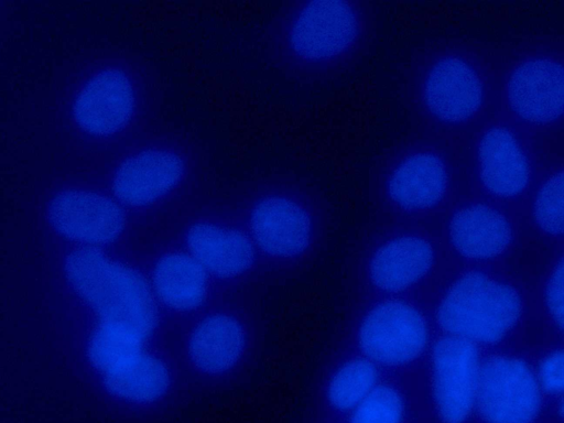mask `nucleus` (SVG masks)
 I'll return each mask as SVG.
<instances>
[{
	"mask_svg": "<svg viewBox=\"0 0 564 423\" xmlns=\"http://www.w3.org/2000/svg\"><path fill=\"white\" fill-rule=\"evenodd\" d=\"M59 79L52 88L54 121L94 160L164 121L162 76L138 52L89 50Z\"/></svg>",
	"mask_w": 564,
	"mask_h": 423,
	"instance_id": "f257e3e1",
	"label": "nucleus"
},
{
	"mask_svg": "<svg viewBox=\"0 0 564 423\" xmlns=\"http://www.w3.org/2000/svg\"><path fill=\"white\" fill-rule=\"evenodd\" d=\"M501 86L500 45L449 36L413 51L398 94L414 132L454 141L501 115Z\"/></svg>",
	"mask_w": 564,
	"mask_h": 423,
	"instance_id": "f03ea898",
	"label": "nucleus"
},
{
	"mask_svg": "<svg viewBox=\"0 0 564 423\" xmlns=\"http://www.w3.org/2000/svg\"><path fill=\"white\" fill-rule=\"evenodd\" d=\"M197 203L235 220L246 231L272 286L307 273L333 230V208L324 192L293 173L258 174L219 185Z\"/></svg>",
	"mask_w": 564,
	"mask_h": 423,
	"instance_id": "7ed1b4c3",
	"label": "nucleus"
},
{
	"mask_svg": "<svg viewBox=\"0 0 564 423\" xmlns=\"http://www.w3.org/2000/svg\"><path fill=\"white\" fill-rule=\"evenodd\" d=\"M264 283L218 289L209 304L171 328V350L189 404L249 382L265 346Z\"/></svg>",
	"mask_w": 564,
	"mask_h": 423,
	"instance_id": "20e7f679",
	"label": "nucleus"
},
{
	"mask_svg": "<svg viewBox=\"0 0 564 423\" xmlns=\"http://www.w3.org/2000/svg\"><path fill=\"white\" fill-rule=\"evenodd\" d=\"M95 161L94 183L141 221L171 216L219 186L205 149L166 121Z\"/></svg>",
	"mask_w": 564,
	"mask_h": 423,
	"instance_id": "39448f33",
	"label": "nucleus"
},
{
	"mask_svg": "<svg viewBox=\"0 0 564 423\" xmlns=\"http://www.w3.org/2000/svg\"><path fill=\"white\" fill-rule=\"evenodd\" d=\"M372 4L365 0H288L263 30L271 64L285 78L325 83L350 72L376 36Z\"/></svg>",
	"mask_w": 564,
	"mask_h": 423,
	"instance_id": "423d86ee",
	"label": "nucleus"
},
{
	"mask_svg": "<svg viewBox=\"0 0 564 423\" xmlns=\"http://www.w3.org/2000/svg\"><path fill=\"white\" fill-rule=\"evenodd\" d=\"M470 187L467 159L452 140L408 133L382 149L369 171V198L380 217L427 221Z\"/></svg>",
	"mask_w": 564,
	"mask_h": 423,
	"instance_id": "0eeeda50",
	"label": "nucleus"
},
{
	"mask_svg": "<svg viewBox=\"0 0 564 423\" xmlns=\"http://www.w3.org/2000/svg\"><path fill=\"white\" fill-rule=\"evenodd\" d=\"M452 261L433 221L380 217L364 226L347 258V302L376 297L421 300Z\"/></svg>",
	"mask_w": 564,
	"mask_h": 423,
	"instance_id": "6e6552de",
	"label": "nucleus"
},
{
	"mask_svg": "<svg viewBox=\"0 0 564 423\" xmlns=\"http://www.w3.org/2000/svg\"><path fill=\"white\" fill-rule=\"evenodd\" d=\"M436 334L482 351L511 347L529 316L525 286L499 267L452 264L423 299Z\"/></svg>",
	"mask_w": 564,
	"mask_h": 423,
	"instance_id": "1a4fd4ad",
	"label": "nucleus"
},
{
	"mask_svg": "<svg viewBox=\"0 0 564 423\" xmlns=\"http://www.w3.org/2000/svg\"><path fill=\"white\" fill-rule=\"evenodd\" d=\"M435 334L423 301L376 297L347 302L334 336L386 372H414Z\"/></svg>",
	"mask_w": 564,
	"mask_h": 423,
	"instance_id": "9d476101",
	"label": "nucleus"
},
{
	"mask_svg": "<svg viewBox=\"0 0 564 423\" xmlns=\"http://www.w3.org/2000/svg\"><path fill=\"white\" fill-rule=\"evenodd\" d=\"M501 113L532 132L563 123L564 44L561 35L538 34L500 44Z\"/></svg>",
	"mask_w": 564,
	"mask_h": 423,
	"instance_id": "9b49d317",
	"label": "nucleus"
},
{
	"mask_svg": "<svg viewBox=\"0 0 564 423\" xmlns=\"http://www.w3.org/2000/svg\"><path fill=\"white\" fill-rule=\"evenodd\" d=\"M141 223L181 246L206 270L217 289L250 283L272 288L246 231L235 220L200 203L171 216Z\"/></svg>",
	"mask_w": 564,
	"mask_h": 423,
	"instance_id": "f8f14e48",
	"label": "nucleus"
},
{
	"mask_svg": "<svg viewBox=\"0 0 564 423\" xmlns=\"http://www.w3.org/2000/svg\"><path fill=\"white\" fill-rule=\"evenodd\" d=\"M127 250L170 328L197 315L218 291L192 256L140 220Z\"/></svg>",
	"mask_w": 564,
	"mask_h": 423,
	"instance_id": "ddd939ff",
	"label": "nucleus"
},
{
	"mask_svg": "<svg viewBox=\"0 0 564 423\" xmlns=\"http://www.w3.org/2000/svg\"><path fill=\"white\" fill-rule=\"evenodd\" d=\"M529 141L502 113L473 134L467 165L475 196L521 209L536 171Z\"/></svg>",
	"mask_w": 564,
	"mask_h": 423,
	"instance_id": "4468645a",
	"label": "nucleus"
},
{
	"mask_svg": "<svg viewBox=\"0 0 564 423\" xmlns=\"http://www.w3.org/2000/svg\"><path fill=\"white\" fill-rule=\"evenodd\" d=\"M482 350L451 335L435 334L414 371L417 398L432 423H470Z\"/></svg>",
	"mask_w": 564,
	"mask_h": 423,
	"instance_id": "2eb2a0df",
	"label": "nucleus"
},
{
	"mask_svg": "<svg viewBox=\"0 0 564 423\" xmlns=\"http://www.w3.org/2000/svg\"><path fill=\"white\" fill-rule=\"evenodd\" d=\"M42 228L76 243L127 249L139 219L107 189L91 183L61 187L41 207Z\"/></svg>",
	"mask_w": 564,
	"mask_h": 423,
	"instance_id": "dca6fc26",
	"label": "nucleus"
},
{
	"mask_svg": "<svg viewBox=\"0 0 564 423\" xmlns=\"http://www.w3.org/2000/svg\"><path fill=\"white\" fill-rule=\"evenodd\" d=\"M436 219L452 264L502 268L519 246L514 212L486 198L468 195Z\"/></svg>",
	"mask_w": 564,
	"mask_h": 423,
	"instance_id": "f3484780",
	"label": "nucleus"
},
{
	"mask_svg": "<svg viewBox=\"0 0 564 423\" xmlns=\"http://www.w3.org/2000/svg\"><path fill=\"white\" fill-rule=\"evenodd\" d=\"M543 401L527 356L511 347L482 351L474 412L479 423H534Z\"/></svg>",
	"mask_w": 564,
	"mask_h": 423,
	"instance_id": "a211bd4d",
	"label": "nucleus"
},
{
	"mask_svg": "<svg viewBox=\"0 0 564 423\" xmlns=\"http://www.w3.org/2000/svg\"><path fill=\"white\" fill-rule=\"evenodd\" d=\"M384 372L333 336L308 386L302 420L343 423Z\"/></svg>",
	"mask_w": 564,
	"mask_h": 423,
	"instance_id": "6ab92c4d",
	"label": "nucleus"
},
{
	"mask_svg": "<svg viewBox=\"0 0 564 423\" xmlns=\"http://www.w3.org/2000/svg\"><path fill=\"white\" fill-rule=\"evenodd\" d=\"M529 227L539 237L562 245L563 163L547 160L536 167L532 184L520 209Z\"/></svg>",
	"mask_w": 564,
	"mask_h": 423,
	"instance_id": "aec40b11",
	"label": "nucleus"
},
{
	"mask_svg": "<svg viewBox=\"0 0 564 423\" xmlns=\"http://www.w3.org/2000/svg\"><path fill=\"white\" fill-rule=\"evenodd\" d=\"M413 372H384L343 423H413L417 392Z\"/></svg>",
	"mask_w": 564,
	"mask_h": 423,
	"instance_id": "412c9836",
	"label": "nucleus"
},
{
	"mask_svg": "<svg viewBox=\"0 0 564 423\" xmlns=\"http://www.w3.org/2000/svg\"><path fill=\"white\" fill-rule=\"evenodd\" d=\"M563 250L554 251L538 292V306L555 335L562 339L564 318Z\"/></svg>",
	"mask_w": 564,
	"mask_h": 423,
	"instance_id": "4be33fe9",
	"label": "nucleus"
},
{
	"mask_svg": "<svg viewBox=\"0 0 564 423\" xmlns=\"http://www.w3.org/2000/svg\"><path fill=\"white\" fill-rule=\"evenodd\" d=\"M532 362L544 398L561 399L564 387L562 343L546 347Z\"/></svg>",
	"mask_w": 564,
	"mask_h": 423,
	"instance_id": "5701e85b",
	"label": "nucleus"
},
{
	"mask_svg": "<svg viewBox=\"0 0 564 423\" xmlns=\"http://www.w3.org/2000/svg\"><path fill=\"white\" fill-rule=\"evenodd\" d=\"M8 9L3 8V3H0V42L1 36L3 35L6 28H7V20H8Z\"/></svg>",
	"mask_w": 564,
	"mask_h": 423,
	"instance_id": "b1692460",
	"label": "nucleus"
},
{
	"mask_svg": "<svg viewBox=\"0 0 564 423\" xmlns=\"http://www.w3.org/2000/svg\"><path fill=\"white\" fill-rule=\"evenodd\" d=\"M299 423H335V422L301 420Z\"/></svg>",
	"mask_w": 564,
	"mask_h": 423,
	"instance_id": "393cba45",
	"label": "nucleus"
}]
</instances>
